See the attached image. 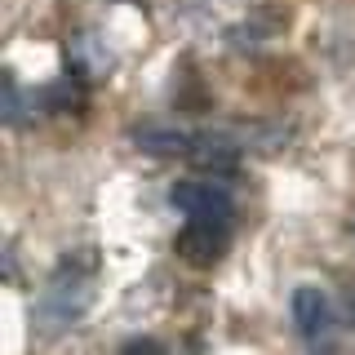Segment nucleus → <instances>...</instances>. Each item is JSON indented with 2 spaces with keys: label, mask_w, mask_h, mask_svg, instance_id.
I'll return each instance as SVG.
<instances>
[{
  "label": "nucleus",
  "mask_w": 355,
  "mask_h": 355,
  "mask_svg": "<svg viewBox=\"0 0 355 355\" xmlns=\"http://www.w3.org/2000/svg\"><path fill=\"white\" fill-rule=\"evenodd\" d=\"M94 275H98L94 249H76L58 262V271L49 275V288L40 293L44 329H67L85 315L89 302H94Z\"/></svg>",
  "instance_id": "nucleus-1"
},
{
  "label": "nucleus",
  "mask_w": 355,
  "mask_h": 355,
  "mask_svg": "<svg viewBox=\"0 0 355 355\" xmlns=\"http://www.w3.org/2000/svg\"><path fill=\"white\" fill-rule=\"evenodd\" d=\"M173 249H178V258L191 262V266H214L222 258V249H227V222H218V218H187V227L178 231Z\"/></svg>",
  "instance_id": "nucleus-2"
},
{
  "label": "nucleus",
  "mask_w": 355,
  "mask_h": 355,
  "mask_svg": "<svg viewBox=\"0 0 355 355\" xmlns=\"http://www.w3.org/2000/svg\"><path fill=\"white\" fill-rule=\"evenodd\" d=\"M173 209H182L187 218H218V222H231V214H236V200H231V191L222 182H178L173 191Z\"/></svg>",
  "instance_id": "nucleus-3"
},
{
  "label": "nucleus",
  "mask_w": 355,
  "mask_h": 355,
  "mask_svg": "<svg viewBox=\"0 0 355 355\" xmlns=\"http://www.w3.org/2000/svg\"><path fill=\"white\" fill-rule=\"evenodd\" d=\"M240 138L231 133H196L191 147H187V164L196 173H209V178H227L240 169Z\"/></svg>",
  "instance_id": "nucleus-4"
},
{
  "label": "nucleus",
  "mask_w": 355,
  "mask_h": 355,
  "mask_svg": "<svg viewBox=\"0 0 355 355\" xmlns=\"http://www.w3.org/2000/svg\"><path fill=\"white\" fill-rule=\"evenodd\" d=\"M293 324L306 342H320L333 324V306H329V293L315 284H297L293 288Z\"/></svg>",
  "instance_id": "nucleus-5"
},
{
  "label": "nucleus",
  "mask_w": 355,
  "mask_h": 355,
  "mask_svg": "<svg viewBox=\"0 0 355 355\" xmlns=\"http://www.w3.org/2000/svg\"><path fill=\"white\" fill-rule=\"evenodd\" d=\"M196 133L187 129H169V125H151V129H138L133 133V142H138V151H151V155H187V147H191Z\"/></svg>",
  "instance_id": "nucleus-6"
},
{
  "label": "nucleus",
  "mask_w": 355,
  "mask_h": 355,
  "mask_svg": "<svg viewBox=\"0 0 355 355\" xmlns=\"http://www.w3.org/2000/svg\"><path fill=\"white\" fill-rule=\"evenodd\" d=\"M5 125H9V129L22 125V89H18V80H14V71L5 76Z\"/></svg>",
  "instance_id": "nucleus-7"
},
{
  "label": "nucleus",
  "mask_w": 355,
  "mask_h": 355,
  "mask_svg": "<svg viewBox=\"0 0 355 355\" xmlns=\"http://www.w3.org/2000/svg\"><path fill=\"white\" fill-rule=\"evenodd\" d=\"M125 351H160V342H151V338H133V342H125Z\"/></svg>",
  "instance_id": "nucleus-8"
}]
</instances>
